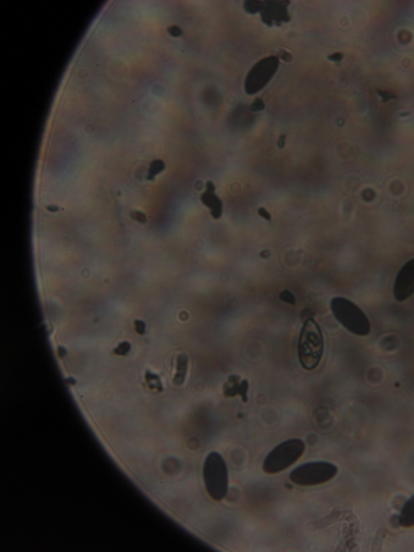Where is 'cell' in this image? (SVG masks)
Returning <instances> with one entry per match:
<instances>
[{
    "label": "cell",
    "mask_w": 414,
    "mask_h": 552,
    "mask_svg": "<svg viewBox=\"0 0 414 552\" xmlns=\"http://www.w3.org/2000/svg\"><path fill=\"white\" fill-rule=\"evenodd\" d=\"M324 353V338L321 328L313 318H308L301 329L298 354L301 366L306 371L316 368Z\"/></svg>",
    "instance_id": "6da1fadb"
},
{
    "label": "cell",
    "mask_w": 414,
    "mask_h": 552,
    "mask_svg": "<svg viewBox=\"0 0 414 552\" xmlns=\"http://www.w3.org/2000/svg\"><path fill=\"white\" fill-rule=\"evenodd\" d=\"M331 311L338 322L351 333L367 336L371 333V323L360 306L345 297H334L330 302Z\"/></svg>",
    "instance_id": "7a4b0ae2"
},
{
    "label": "cell",
    "mask_w": 414,
    "mask_h": 552,
    "mask_svg": "<svg viewBox=\"0 0 414 552\" xmlns=\"http://www.w3.org/2000/svg\"><path fill=\"white\" fill-rule=\"evenodd\" d=\"M203 479L207 493L217 501L223 500L229 492V477L227 464L217 452L209 454L204 462Z\"/></svg>",
    "instance_id": "3957f363"
},
{
    "label": "cell",
    "mask_w": 414,
    "mask_h": 552,
    "mask_svg": "<svg viewBox=\"0 0 414 552\" xmlns=\"http://www.w3.org/2000/svg\"><path fill=\"white\" fill-rule=\"evenodd\" d=\"M305 451V444L300 439L284 441L269 452L263 463V471L274 474L284 472L300 460Z\"/></svg>",
    "instance_id": "277c9868"
},
{
    "label": "cell",
    "mask_w": 414,
    "mask_h": 552,
    "mask_svg": "<svg viewBox=\"0 0 414 552\" xmlns=\"http://www.w3.org/2000/svg\"><path fill=\"white\" fill-rule=\"evenodd\" d=\"M339 469L332 463L313 462L298 467L290 474L292 483L300 486H316L327 483L338 474Z\"/></svg>",
    "instance_id": "5b68a950"
},
{
    "label": "cell",
    "mask_w": 414,
    "mask_h": 552,
    "mask_svg": "<svg viewBox=\"0 0 414 552\" xmlns=\"http://www.w3.org/2000/svg\"><path fill=\"white\" fill-rule=\"evenodd\" d=\"M289 1H246L245 9L247 13L255 14L261 13L262 20L264 24L272 26L274 24L280 25L288 23L291 20L288 7Z\"/></svg>",
    "instance_id": "8992f818"
},
{
    "label": "cell",
    "mask_w": 414,
    "mask_h": 552,
    "mask_svg": "<svg viewBox=\"0 0 414 552\" xmlns=\"http://www.w3.org/2000/svg\"><path fill=\"white\" fill-rule=\"evenodd\" d=\"M279 65V60L275 56L259 61L246 77L245 88L247 95H252L261 91L273 78Z\"/></svg>",
    "instance_id": "52a82bcc"
},
{
    "label": "cell",
    "mask_w": 414,
    "mask_h": 552,
    "mask_svg": "<svg viewBox=\"0 0 414 552\" xmlns=\"http://www.w3.org/2000/svg\"><path fill=\"white\" fill-rule=\"evenodd\" d=\"M414 294V258L408 261L397 274L394 295L397 301H405Z\"/></svg>",
    "instance_id": "ba28073f"
},
{
    "label": "cell",
    "mask_w": 414,
    "mask_h": 552,
    "mask_svg": "<svg viewBox=\"0 0 414 552\" xmlns=\"http://www.w3.org/2000/svg\"><path fill=\"white\" fill-rule=\"evenodd\" d=\"M201 200L204 205L209 209L214 219H219L222 216L223 203L215 194V186L212 181H207L206 191L202 195Z\"/></svg>",
    "instance_id": "9c48e42d"
},
{
    "label": "cell",
    "mask_w": 414,
    "mask_h": 552,
    "mask_svg": "<svg viewBox=\"0 0 414 552\" xmlns=\"http://www.w3.org/2000/svg\"><path fill=\"white\" fill-rule=\"evenodd\" d=\"M248 388H250V385L246 379L241 380L239 376L233 375L229 377V382L224 385V395L226 397L241 395L242 400L246 402L248 400Z\"/></svg>",
    "instance_id": "30bf717a"
},
{
    "label": "cell",
    "mask_w": 414,
    "mask_h": 552,
    "mask_svg": "<svg viewBox=\"0 0 414 552\" xmlns=\"http://www.w3.org/2000/svg\"><path fill=\"white\" fill-rule=\"evenodd\" d=\"M189 366V357L186 354H180L176 357V373L173 383L176 385H183L186 378Z\"/></svg>",
    "instance_id": "8fae6325"
},
{
    "label": "cell",
    "mask_w": 414,
    "mask_h": 552,
    "mask_svg": "<svg viewBox=\"0 0 414 552\" xmlns=\"http://www.w3.org/2000/svg\"><path fill=\"white\" fill-rule=\"evenodd\" d=\"M399 522L403 527H412L414 526V495L402 508Z\"/></svg>",
    "instance_id": "7c38bea8"
},
{
    "label": "cell",
    "mask_w": 414,
    "mask_h": 552,
    "mask_svg": "<svg viewBox=\"0 0 414 552\" xmlns=\"http://www.w3.org/2000/svg\"><path fill=\"white\" fill-rule=\"evenodd\" d=\"M145 380L148 385V388L152 390L159 392V393H161V392L163 391V385L161 379H159L157 374L147 371L145 373Z\"/></svg>",
    "instance_id": "4fadbf2b"
},
{
    "label": "cell",
    "mask_w": 414,
    "mask_h": 552,
    "mask_svg": "<svg viewBox=\"0 0 414 552\" xmlns=\"http://www.w3.org/2000/svg\"><path fill=\"white\" fill-rule=\"evenodd\" d=\"M280 298L281 301L291 304V305H295L296 304L295 296L291 294V292L288 290H285L283 292H281Z\"/></svg>",
    "instance_id": "5bb4252c"
},
{
    "label": "cell",
    "mask_w": 414,
    "mask_h": 552,
    "mask_svg": "<svg viewBox=\"0 0 414 552\" xmlns=\"http://www.w3.org/2000/svg\"><path fill=\"white\" fill-rule=\"evenodd\" d=\"M250 109L252 112H261V110L264 109V104L261 99L257 98L252 104Z\"/></svg>",
    "instance_id": "9a60e30c"
},
{
    "label": "cell",
    "mask_w": 414,
    "mask_h": 552,
    "mask_svg": "<svg viewBox=\"0 0 414 552\" xmlns=\"http://www.w3.org/2000/svg\"><path fill=\"white\" fill-rule=\"evenodd\" d=\"M169 32L173 37H179L182 35V30L180 27L173 25L169 28Z\"/></svg>",
    "instance_id": "2e32d148"
},
{
    "label": "cell",
    "mask_w": 414,
    "mask_h": 552,
    "mask_svg": "<svg viewBox=\"0 0 414 552\" xmlns=\"http://www.w3.org/2000/svg\"><path fill=\"white\" fill-rule=\"evenodd\" d=\"M258 213L260 215V216L267 220H269L272 219V217H270V214L267 211L266 209L261 208L258 210Z\"/></svg>",
    "instance_id": "e0dca14e"
},
{
    "label": "cell",
    "mask_w": 414,
    "mask_h": 552,
    "mask_svg": "<svg viewBox=\"0 0 414 552\" xmlns=\"http://www.w3.org/2000/svg\"><path fill=\"white\" fill-rule=\"evenodd\" d=\"M342 58H343V54L338 53V54H334L333 55H330L329 59L335 61V62H336V61H340Z\"/></svg>",
    "instance_id": "ac0fdd59"
},
{
    "label": "cell",
    "mask_w": 414,
    "mask_h": 552,
    "mask_svg": "<svg viewBox=\"0 0 414 552\" xmlns=\"http://www.w3.org/2000/svg\"><path fill=\"white\" fill-rule=\"evenodd\" d=\"M285 138L286 136L284 135L280 136V139L279 141V148H284V143H285Z\"/></svg>",
    "instance_id": "d6986e66"
}]
</instances>
